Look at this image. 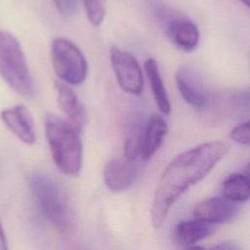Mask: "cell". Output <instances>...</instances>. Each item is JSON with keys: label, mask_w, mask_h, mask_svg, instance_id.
I'll use <instances>...</instances> for the list:
<instances>
[{"label": "cell", "mask_w": 250, "mask_h": 250, "mask_svg": "<svg viewBox=\"0 0 250 250\" xmlns=\"http://www.w3.org/2000/svg\"><path fill=\"white\" fill-rule=\"evenodd\" d=\"M228 151L226 143L210 141L181 152L169 162L159 178L152 198L150 218L155 229L163 225L179 197L205 178Z\"/></svg>", "instance_id": "obj_1"}, {"label": "cell", "mask_w": 250, "mask_h": 250, "mask_svg": "<svg viewBox=\"0 0 250 250\" xmlns=\"http://www.w3.org/2000/svg\"><path fill=\"white\" fill-rule=\"evenodd\" d=\"M44 127L51 154L57 168L66 176H78L83 159L80 132L54 113L45 115Z\"/></svg>", "instance_id": "obj_2"}, {"label": "cell", "mask_w": 250, "mask_h": 250, "mask_svg": "<svg viewBox=\"0 0 250 250\" xmlns=\"http://www.w3.org/2000/svg\"><path fill=\"white\" fill-rule=\"evenodd\" d=\"M30 189L41 214L56 229L66 232L72 226L68 202L58 183L43 172L30 177Z\"/></svg>", "instance_id": "obj_3"}, {"label": "cell", "mask_w": 250, "mask_h": 250, "mask_svg": "<svg viewBox=\"0 0 250 250\" xmlns=\"http://www.w3.org/2000/svg\"><path fill=\"white\" fill-rule=\"evenodd\" d=\"M0 76L17 94L26 99L33 97V82L21 46L4 30H0Z\"/></svg>", "instance_id": "obj_4"}, {"label": "cell", "mask_w": 250, "mask_h": 250, "mask_svg": "<svg viewBox=\"0 0 250 250\" xmlns=\"http://www.w3.org/2000/svg\"><path fill=\"white\" fill-rule=\"evenodd\" d=\"M51 60L55 73L67 85H79L87 76L88 62L82 51L70 40L57 37L51 45Z\"/></svg>", "instance_id": "obj_5"}, {"label": "cell", "mask_w": 250, "mask_h": 250, "mask_svg": "<svg viewBox=\"0 0 250 250\" xmlns=\"http://www.w3.org/2000/svg\"><path fill=\"white\" fill-rule=\"evenodd\" d=\"M154 14L175 46L185 52H191L197 47L200 32L190 20L165 6L155 7Z\"/></svg>", "instance_id": "obj_6"}, {"label": "cell", "mask_w": 250, "mask_h": 250, "mask_svg": "<svg viewBox=\"0 0 250 250\" xmlns=\"http://www.w3.org/2000/svg\"><path fill=\"white\" fill-rule=\"evenodd\" d=\"M109 60L119 87L131 95H141L144 77L137 59L131 53L112 46L109 50Z\"/></svg>", "instance_id": "obj_7"}, {"label": "cell", "mask_w": 250, "mask_h": 250, "mask_svg": "<svg viewBox=\"0 0 250 250\" xmlns=\"http://www.w3.org/2000/svg\"><path fill=\"white\" fill-rule=\"evenodd\" d=\"M178 90L187 104L195 109L202 110L208 107L210 96L200 76L190 67L182 66L176 73Z\"/></svg>", "instance_id": "obj_8"}, {"label": "cell", "mask_w": 250, "mask_h": 250, "mask_svg": "<svg viewBox=\"0 0 250 250\" xmlns=\"http://www.w3.org/2000/svg\"><path fill=\"white\" fill-rule=\"evenodd\" d=\"M239 204L223 196L211 197L197 203L192 211L193 218L215 225L232 221L238 215Z\"/></svg>", "instance_id": "obj_9"}, {"label": "cell", "mask_w": 250, "mask_h": 250, "mask_svg": "<svg viewBox=\"0 0 250 250\" xmlns=\"http://www.w3.org/2000/svg\"><path fill=\"white\" fill-rule=\"evenodd\" d=\"M0 118L5 126L23 144L31 146L36 142V134L32 116L22 104L3 109Z\"/></svg>", "instance_id": "obj_10"}, {"label": "cell", "mask_w": 250, "mask_h": 250, "mask_svg": "<svg viewBox=\"0 0 250 250\" xmlns=\"http://www.w3.org/2000/svg\"><path fill=\"white\" fill-rule=\"evenodd\" d=\"M57 102L61 111L65 116V121L78 132L84 128L87 120L86 109L76 93L65 83L56 81Z\"/></svg>", "instance_id": "obj_11"}, {"label": "cell", "mask_w": 250, "mask_h": 250, "mask_svg": "<svg viewBox=\"0 0 250 250\" xmlns=\"http://www.w3.org/2000/svg\"><path fill=\"white\" fill-rule=\"evenodd\" d=\"M138 176V166L127 159H110L104 168V180L112 191H123L129 188Z\"/></svg>", "instance_id": "obj_12"}, {"label": "cell", "mask_w": 250, "mask_h": 250, "mask_svg": "<svg viewBox=\"0 0 250 250\" xmlns=\"http://www.w3.org/2000/svg\"><path fill=\"white\" fill-rule=\"evenodd\" d=\"M168 132V125L164 118L153 113L148 118L143 132L139 155L143 160L150 159L158 150Z\"/></svg>", "instance_id": "obj_13"}, {"label": "cell", "mask_w": 250, "mask_h": 250, "mask_svg": "<svg viewBox=\"0 0 250 250\" xmlns=\"http://www.w3.org/2000/svg\"><path fill=\"white\" fill-rule=\"evenodd\" d=\"M215 230L214 225L193 219L180 222L174 230L176 241L183 246L194 245L196 242L211 235Z\"/></svg>", "instance_id": "obj_14"}, {"label": "cell", "mask_w": 250, "mask_h": 250, "mask_svg": "<svg viewBox=\"0 0 250 250\" xmlns=\"http://www.w3.org/2000/svg\"><path fill=\"white\" fill-rule=\"evenodd\" d=\"M144 67L150 85L153 98L159 110L163 114H169L171 111V104L157 62L152 58L146 59L145 61Z\"/></svg>", "instance_id": "obj_15"}, {"label": "cell", "mask_w": 250, "mask_h": 250, "mask_svg": "<svg viewBox=\"0 0 250 250\" xmlns=\"http://www.w3.org/2000/svg\"><path fill=\"white\" fill-rule=\"evenodd\" d=\"M142 120V117H140L138 114H133L131 117L128 118L124 127V158L130 161H134L139 156L143 132L145 128Z\"/></svg>", "instance_id": "obj_16"}, {"label": "cell", "mask_w": 250, "mask_h": 250, "mask_svg": "<svg viewBox=\"0 0 250 250\" xmlns=\"http://www.w3.org/2000/svg\"><path fill=\"white\" fill-rule=\"evenodd\" d=\"M249 175L245 173H233L229 175L222 185L223 197L235 203H243L249 198Z\"/></svg>", "instance_id": "obj_17"}, {"label": "cell", "mask_w": 250, "mask_h": 250, "mask_svg": "<svg viewBox=\"0 0 250 250\" xmlns=\"http://www.w3.org/2000/svg\"><path fill=\"white\" fill-rule=\"evenodd\" d=\"M83 5L88 17L89 21L95 25L99 26L104 17L106 12V0H82Z\"/></svg>", "instance_id": "obj_18"}, {"label": "cell", "mask_w": 250, "mask_h": 250, "mask_svg": "<svg viewBox=\"0 0 250 250\" xmlns=\"http://www.w3.org/2000/svg\"><path fill=\"white\" fill-rule=\"evenodd\" d=\"M250 126L249 122H242L233 127L229 132V138L233 142L248 146L250 144Z\"/></svg>", "instance_id": "obj_19"}, {"label": "cell", "mask_w": 250, "mask_h": 250, "mask_svg": "<svg viewBox=\"0 0 250 250\" xmlns=\"http://www.w3.org/2000/svg\"><path fill=\"white\" fill-rule=\"evenodd\" d=\"M59 13L65 17L71 18L77 11V0H53Z\"/></svg>", "instance_id": "obj_20"}, {"label": "cell", "mask_w": 250, "mask_h": 250, "mask_svg": "<svg viewBox=\"0 0 250 250\" xmlns=\"http://www.w3.org/2000/svg\"><path fill=\"white\" fill-rule=\"evenodd\" d=\"M209 250H242V249L235 242L226 241V242H222V243H219V244L215 245L214 247H212Z\"/></svg>", "instance_id": "obj_21"}, {"label": "cell", "mask_w": 250, "mask_h": 250, "mask_svg": "<svg viewBox=\"0 0 250 250\" xmlns=\"http://www.w3.org/2000/svg\"><path fill=\"white\" fill-rule=\"evenodd\" d=\"M0 250H9L7 238H6L3 227L1 225V222H0Z\"/></svg>", "instance_id": "obj_22"}, {"label": "cell", "mask_w": 250, "mask_h": 250, "mask_svg": "<svg viewBox=\"0 0 250 250\" xmlns=\"http://www.w3.org/2000/svg\"><path fill=\"white\" fill-rule=\"evenodd\" d=\"M62 250H86V249L74 243H66V245H64Z\"/></svg>", "instance_id": "obj_23"}, {"label": "cell", "mask_w": 250, "mask_h": 250, "mask_svg": "<svg viewBox=\"0 0 250 250\" xmlns=\"http://www.w3.org/2000/svg\"><path fill=\"white\" fill-rule=\"evenodd\" d=\"M184 250H205L203 247L201 246H197V245H189V246H185Z\"/></svg>", "instance_id": "obj_24"}, {"label": "cell", "mask_w": 250, "mask_h": 250, "mask_svg": "<svg viewBox=\"0 0 250 250\" xmlns=\"http://www.w3.org/2000/svg\"><path fill=\"white\" fill-rule=\"evenodd\" d=\"M242 4H244L245 6H247V7H249V0H239Z\"/></svg>", "instance_id": "obj_25"}]
</instances>
